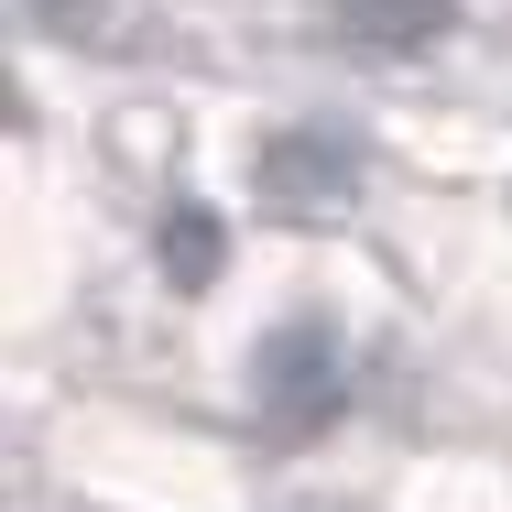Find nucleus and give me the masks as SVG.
Wrapping results in <instances>:
<instances>
[{"mask_svg":"<svg viewBox=\"0 0 512 512\" xmlns=\"http://www.w3.org/2000/svg\"><path fill=\"white\" fill-rule=\"evenodd\" d=\"M262 186L273 197H295V207H327V197H349L360 175L327 153V142H273V164H262Z\"/></svg>","mask_w":512,"mask_h":512,"instance_id":"nucleus-1","label":"nucleus"},{"mask_svg":"<svg viewBox=\"0 0 512 512\" xmlns=\"http://www.w3.org/2000/svg\"><path fill=\"white\" fill-rule=\"evenodd\" d=\"M109 0H22V22H44V33H88Z\"/></svg>","mask_w":512,"mask_h":512,"instance_id":"nucleus-3","label":"nucleus"},{"mask_svg":"<svg viewBox=\"0 0 512 512\" xmlns=\"http://www.w3.org/2000/svg\"><path fill=\"white\" fill-rule=\"evenodd\" d=\"M338 22L371 44H425V33H447V0H338Z\"/></svg>","mask_w":512,"mask_h":512,"instance_id":"nucleus-2","label":"nucleus"}]
</instances>
